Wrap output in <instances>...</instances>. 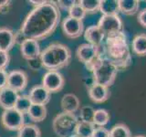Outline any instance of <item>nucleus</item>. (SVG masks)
<instances>
[{
  "mask_svg": "<svg viewBox=\"0 0 146 137\" xmlns=\"http://www.w3.org/2000/svg\"><path fill=\"white\" fill-rule=\"evenodd\" d=\"M27 62H29V68L33 70H39V68H43L42 63H41V61H40V58L30 59V61H27Z\"/></svg>",
  "mask_w": 146,
  "mask_h": 137,
  "instance_id": "35",
  "label": "nucleus"
},
{
  "mask_svg": "<svg viewBox=\"0 0 146 137\" xmlns=\"http://www.w3.org/2000/svg\"><path fill=\"white\" fill-rule=\"evenodd\" d=\"M137 21L139 24L146 29V7L141 9V11L138 12V16H137Z\"/></svg>",
  "mask_w": 146,
  "mask_h": 137,
  "instance_id": "36",
  "label": "nucleus"
},
{
  "mask_svg": "<svg viewBox=\"0 0 146 137\" xmlns=\"http://www.w3.org/2000/svg\"><path fill=\"white\" fill-rule=\"evenodd\" d=\"M39 58L44 68L47 70L58 71L70 65L72 54L70 48L65 44L54 42L41 51Z\"/></svg>",
  "mask_w": 146,
  "mask_h": 137,
  "instance_id": "3",
  "label": "nucleus"
},
{
  "mask_svg": "<svg viewBox=\"0 0 146 137\" xmlns=\"http://www.w3.org/2000/svg\"><path fill=\"white\" fill-rule=\"evenodd\" d=\"M60 106L64 112L74 113L80 108V102L74 93H66L62 96Z\"/></svg>",
  "mask_w": 146,
  "mask_h": 137,
  "instance_id": "18",
  "label": "nucleus"
},
{
  "mask_svg": "<svg viewBox=\"0 0 146 137\" xmlns=\"http://www.w3.org/2000/svg\"><path fill=\"white\" fill-rule=\"evenodd\" d=\"M56 2L60 10H67V11L70 10L77 3V1H75V0H59V1H56Z\"/></svg>",
  "mask_w": 146,
  "mask_h": 137,
  "instance_id": "32",
  "label": "nucleus"
},
{
  "mask_svg": "<svg viewBox=\"0 0 146 137\" xmlns=\"http://www.w3.org/2000/svg\"><path fill=\"white\" fill-rule=\"evenodd\" d=\"M29 96L33 103L47 105L49 102L50 98H51V93L40 84L32 87L29 90Z\"/></svg>",
  "mask_w": 146,
  "mask_h": 137,
  "instance_id": "16",
  "label": "nucleus"
},
{
  "mask_svg": "<svg viewBox=\"0 0 146 137\" xmlns=\"http://www.w3.org/2000/svg\"><path fill=\"white\" fill-rule=\"evenodd\" d=\"M68 12V17L75 18V19H78V20H81V21H83V19L87 15L86 11L80 5L79 1H77V3Z\"/></svg>",
  "mask_w": 146,
  "mask_h": 137,
  "instance_id": "30",
  "label": "nucleus"
},
{
  "mask_svg": "<svg viewBox=\"0 0 146 137\" xmlns=\"http://www.w3.org/2000/svg\"><path fill=\"white\" fill-rule=\"evenodd\" d=\"M27 114L29 115L31 121H33L34 122H40L47 118V107H46V105L33 103Z\"/></svg>",
  "mask_w": 146,
  "mask_h": 137,
  "instance_id": "21",
  "label": "nucleus"
},
{
  "mask_svg": "<svg viewBox=\"0 0 146 137\" xmlns=\"http://www.w3.org/2000/svg\"><path fill=\"white\" fill-rule=\"evenodd\" d=\"M90 71L92 73L94 83L110 88L115 82L119 68L102 53L90 68Z\"/></svg>",
  "mask_w": 146,
  "mask_h": 137,
  "instance_id": "4",
  "label": "nucleus"
},
{
  "mask_svg": "<svg viewBox=\"0 0 146 137\" xmlns=\"http://www.w3.org/2000/svg\"><path fill=\"white\" fill-rule=\"evenodd\" d=\"M17 98L18 92L9 87H6V88L0 90V107L4 111L15 109Z\"/></svg>",
  "mask_w": 146,
  "mask_h": 137,
  "instance_id": "15",
  "label": "nucleus"
},
{
  "mask_svg": "<svg viewBox=\"0 0 146 137\" xmlns=\"http://www.w3.org/2000/svg\"><path fill=\"white\" fill-rule=\"evenodd\" d=\"M79 3L87 14H93L100 11V0H80Z\"/></svg>",
  "mask_w": 146,
  "mask_h": 137,
  "instance_id": "29",
  "label": "nucleus"
},
{
  "mask_svg": "<svg viewBox=\"0 0 146 137\" xmlns=\"http://www.w3.org/2000/svg\"><path fill=\"white\" fill-rule=\"evenodd\" d=\"M91 137H110V131L105 127H96Z\"/></svg>",
  "mask_w": 146,
  "mask_h": 137,
  "instance_id": "33",
  "label": "nucleus"
},
{
  "mask_svg": "<svg viewBox=\"0 0 146 137\" xmlns=\"http://www.w3.org/2000/svg\"><path fill=\"white\" fill-rule=\"evenodd\" d=\"M27 83H29V78L24 70H14L8 72L7 87L11 88L12 90L19 92L27 88Z\"/></svg>",
  "mask_w": 146,
  "mask_h": 137,
  "instance_id": "11",
  "label": "nucleus"
},
{
  "mask_svg": "<svg viewBox=\"0 0 146 137\" xmlns=\"http://www.w3.org/2000/svg\"><path fill=\"white\" fill-rule=\"evenodd\" d=\"M16 44V32L8 27H0V50L9 52Z\"/></svg>",
  "mask_w": 146,
  "mask_h": 137,
  "instance_id": "14",
  "label": "nucleus"
},
{
  "mask_svg": "<svg viewBox=\"0 0 146 137\" xmlns=\"http://www.w3.org/2000/svg\"><path fill=\"white\" fill-rule=\"evenodd\" d=\"M61 29L67 38L75 39L81 37L84 33V23L70 17H66L61 21Z\"/></svg>",
  "mask_w": 146,
  "mask_h": 137,
  "instance_id": "10",
  "label": "nucleus"
},
{
  "mask_svg": "<svg viewBox=\"0 0 146 137\" xmlns=\"http://www.w3.org/2000/svg\"><path fill=\"white\" fill-rule=\"evenodd\" d=\"M8 73L6 70H0V90L7 87Z\"/></svg>",
  "mask_w": 146,
  "mask_h": 137,
  "instance_id": "34",
  "label": "nucleus"
},
{
  "mask_svg": "<svg viewBox=\"0 0 146 137\" xmlns=\"http://www.w3.org/2000/svg\"><path fill=\"white\" fill-rule=\"evenodd\" d=\"M61 13L56 1H47L27 14L18 31L25 39L42 40L51 36L60 23Z\"/></svg>",
  "mask_w": 146,
  "mask_h": 137,
  "instance_id": "1",
  "label": "nucleus"
},
{
  "mask_svg": "<svg viewBox=\"0 0 146 137\" xmlns=\"http://www.w3.org/2000/svg\"><path fill=\"white\" fill-rule=\"evenodd\" d=\"M83 35H84V39L87 40V43L100 48L102 45L103 40L105 39V35L99 29V27L97 25H93L87 27L84 30Z\"/></svg>",
  "mask_w": 146,
  "mask_h": 137,
  "instance_id": "17",
  "label": "nucleus"
},
{
  "mask_svg": "<svg viewBox=\"0 0 146 137\" xmlns=\"http://www.w3.org/2000/svg\"><path fill=\"white\" fill-rule=\"evenodd\" d=\"M10 62L9 53L0 50V70H6Z\"/></svg>",
  "mask_w": 146,
  "mask_h": 137,
  "instance_id": "31",
  "label": "nucleus"
},
{
  "mask_svg": "<svg viewBox=\"0 0 146 137\" xmlns=\"http://www.w3.org/2000/svg\"><path fill=\"white\" fill-rule=\"evenodd\" d=\"M46 2H47V0H40V1H36V0H30V1H29V3H30L34 7H38L42 6V5H44Z\"/></svg>",
  "mask_w": 146,
  "mask_h": 137,
  "instance_id": "38",
  "label": "nucleus"
},
{
  "mask_svg": "<svg viewBox=\"0 0 146 137\" xmlns=\"http://www.w3.org/2000/svg\"><path fill=\"white\" fill-rule=\"evenodd\" d=\"M19 46L22 57L27 59V61L39 58L41 50L38 40L26 39Z\"/></svg>",
  "mask_w": 146,
  "mask_h": 137,
  "instance_id": "12",
  "label": "nucleus"
},
{
  "mask_svg": "<svg viewBox=\"0 0 146 137\" xmlns=\"http://www.w3.org/2000/svg\"><path fill=\"white\" fill-rule=\"evenodd\" d=\"M32 104H33V102H32V100L29 96V94L27 95H26V94L18 95L15 109L17 110L18 112H22L23 114H26L29 111Z\"/></svg>",
  "mask_w": 146,
  "mask_h": 137,
  "instance_id": "26",
  "label": "nucleus"
},
{
  "mask_svg": "<svg viewBox=\"0 0 146 137\" xmlns=\"http://www.w3.org/2000/svg\"><path fill=\"white\" fill-rule=\"evenodd\" d=\"M71 137H78V136H77L76 134H74V135H73V136H71Z\"/></svg>",
  "mask_w": 146,
  "mask_h": 137,
  "instance_id": "40",
  "label": "nucleus"
},
{
  "mask_svg": "<svg viewBox=\"0 0 146 137\" xmlns=\"http://www.w3.org/2000/svg\"><path fill=\"white\" fill-rule=\"evenodd\" d=\"M0 122L6 130L18 132L25 125V114L16 109L6 110L1 114Z\"/></svg>",
  "mask_w": 146,
  "mask_h": 137,
  "instance_id": "8",
  "label": "nucleus"
},
{
  "mask_svg": "<svg viewBox=\"0 0 146 137\" xmlns=\"http://www.w3.org/2000/svg\"><path fill=\"white\" fill-rule=\"evenodd\" d=\"M100 12L102 16L119 15V3L118 0H100Z\"/></svg>",
  "mask_w": 146,
  "mask_h": 137,
  "instance_id": "22",
  "label": "nucleus"
},
{
  "mask_svg": "<svg viewBox=\"0 0 146 137\" xmlns=\"http://www.w3.org/2000/svg\"><path fill=\"white\" fill-rule=\"evenodd\" d=\"M95 109L90 105L82 106L80 110V121L85 122H93Z\"/></svg>",
  "mask_w": 146,
  "mask_h": 137,
  "instance_id": "28",
  "label": "nucleus"
},
{
  "mask_svg": "<svg viewBox=\"0 0 146 137\" xmlns=\"http://www.w3.org/2000/svg\"><path fill=\"white\" fill-rule=\"evenodd\" d=\"M105 55L119 70H125L131 66L132 58L131 48L127 42L124 31L112 37L105 38Z\"/></svg>",
  "mask_w": 146,
  "mask_h": 137,
  "instance_id": "2",
  "label": "nucleus"
},
{
  "mask_svg": "<svg viewBox=\"0 0 146 137\" xmlns=\"http://www.w3.org/2000/svg\"><path fill=\"white\" fill-rule=\"evenodd\" d=\"M41 85L50 93H56L63 90L65 86V79L59 71L48 70L42 77Z\"/></svg>",
  "mask_w": 146,
  "mask_h": 137,
  "instance_id": "9",
  "label": "nucleus"
},
{
  "mask_svg": "<svg viewBox=\"0 0 146 137\" xmlns=\"http://www.w3.org/2000/svg\"><path fill=\"white\" fill-rule=\"evenodd\" d=\"M79 122V118L74 113L62 112L53 119L52 128L58 137H71L75 134Z\"/></svg>",
  "mask_w": 146,
  "mask_h": 137,
  "instance_id": "5",
  "label": "nucleus"
},
{
  "mask_svg": "<svg viewBox=\"0 0 146 137\" xmlns=\"http://www.w3.org/2000/svg\"><path fill=\"white\" fill-rule=\"evenodd\" d=\"M119 11L126 16H133L139 12V0H118Z\"/></svg>",
  "mask_w": 146,
  "mask_h": 137,
  "instance_id": "19",
  "label": "nucleus"
},
{
  "mask_svg": "<svg viewBox=\"0 0 146 137\" xmlns=\"http://www.w3.org/2000/svg\"><path fill=\"white\" fill-rule=\"evenodd\" d=\"M96 129L93 122H79L76 128L75 134L78 137H91Z\"/></svg>",
  "mask_w": 146,
  "mask_h": 137,
  "instance_id": "23",
  "label": "nucleus"
},
{
  "mask_svg": "<svg viewBox=\"0 0 146 137\" xmlns=\"http://www.w3.org/2000/svg\"><path fill=\"white\" fill-rule=\"evenodd\" d=\"M11 1L9 0H0V13H7L11 6Z\"/></svg>",
  "mask_w": 146,
  "mask_h": 137,
  "instance_id": "37",
  "label": "nucleus"
},
{
  "mask_svg": "<svg viewBox=\"0 0 146 137\" xmlns=\"http://www.w3.org/2000/svg\"><path fill=\"white\" fill-rule=\"evenodd\" d=\"M111 116H110V112L105 109H98L95 110L94 118H93V124L97 127H104L107 125Z\"/></svg>",
  "mask_w": 146,
  "mask_h": 137,
  "instance_id": "25",
  "label": "nucleus"
},
{
  "mask_svg": "<svg viewBox=\"0 0 146 137\" xmlns=\"http://www.w3.org/2000/svg\"><path fill=\"white\" fill-rule=\"evenodd\" d=\"M100 54L102 52L100 47H96L89 43L80 44L76 50V57L80 62L84 64L88 70H90Z\"/></svg>",
  "mask_w": 146,
  "mask_h": 137,
  "instance_id": "7",
  "label": "nucleus"
},
{
  "mask_svg": "<svg viewBox=\"0 0 146 137\" xmlns=\"http://www.w3.org/2000/svg\"><path fill=\"white\" fill-rule=\"evenodd\" d=\"M17 137H41V131L36 124L25 123V125L17 132Z\"/></svg>",
  "mask_w": 146,
  "mask_h": 137,
  "instance_id": "24",
  "label": "nucleus"
},
{
  "mask_svg": "<svg viewBox=\"0 0 146 137\" xmlns=\"http://www.w3.org/2000/svg\"><path fill=\"white\" fill-rule=\"evenodd\" d=\"M88 95L93 102L102 103L108 100L110 96H111V92H110L108 87L93 82L88 89Z\"/></svg>",
  "mask_w": 146,
  "mask_h": 137,
  "instance_id": "13",
  "label": "nucleus"
},
{
  "mask_svg": "<svg viewBox=\"0 0 146 137\" xmlns=\"http://www.w3.org/2000/svg\"><path fill=\"white\" fill-rule=\"evenodd\" d=\"M134 137H146L144 135H137V136H134Z\"/></svg>",
  "mask_w": 146,
  "mask_h": 137,
  "instance_id": "39",
  "label": "nucleus"
},
{
  "mask_svg": "<svg viewBox=\"0 0 146 137\" xmlns=\"http://www.w3.org/2000/svg\"><path fill=\"white\" fill-rule=\"evenodd\" d=\"M97 26L105 35V38L115 36L123 32V22L119 15L102 16Z\"/></svg>",
  "mask_w": 146,
  "mask_h": 137,
  "instance_id": "6",
  "label": "nucleus"
},
{
  "mask_svg": "<svg viewBox=\"0 0 146 137\" xmlns=\"http://www.w3.org/2000/svg\"><path fill=\"white\" fill-rule=\"evenodd\" d=\"M110 137H132L130 128L125 123H117L111 127Z\"/></svg>",
  "mask_w": 146,
  "mask_h": 137,
  "instance_id": "27",
  "label": "nucleus"
},
{
  "mask_svg": "<svg viewBox=\"0 0 146 137\" xmlns=\"http://www.w3.org/2000/svg\"><path fill=\"white\" fill-rule=\"evenodd\" d=\"M131 50L139 57L146 56V34L141 33L136 35L131 40Z\"/></svg>",
  "mask_w": 146,
  "mask_h": 137,
  "instance_id": "20",
  "label": "nucleus"
}]
</instances>
